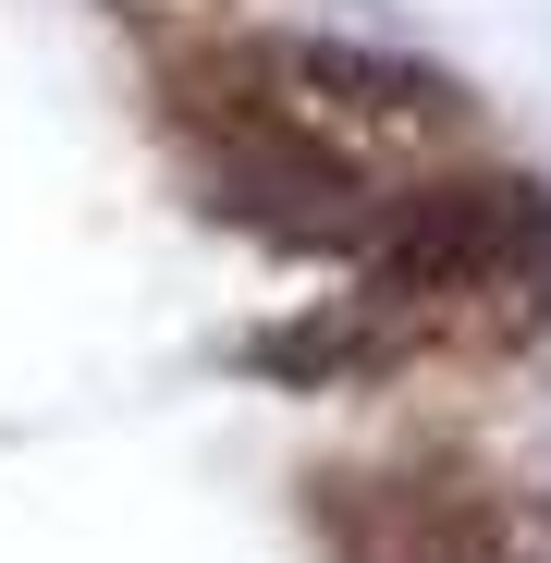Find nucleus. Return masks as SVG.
Segmentation results:
<instances>
[{
	"mask_svg": "<svg viewBox=\"0 0 551 563\" xmlns=\"http://www.w3.org/2000/svg\"><path fill=\"white\" fill-rule=\"evenodd\" d=\"M172 123L209 147L221 197H295L283 233L355 245L417 172L466 159V99L343 37H221L172 62Z\"/></svg>",
	"mask_w": 551,
	"mask_h": 563,
	"instance_id": "1",
	"label": "nucleus"
},
{
	"mask_svg": "<svg viewBox=\"0 0 551 563\" xmlns=\"http://www.w3.org/2000/svg\"><path fill=\"white\" fill-rule=\"evenodd\" d=\"M551 319V197L527 172H417L355 233V295L257 331L269 380H367L405 355H515Z\"/></svg>",
	"mask_w": 551,
	"mask_h": 563,
	"instance_id": "2",
	"label": "nucleus"
},
{
	"mask_svg": "<svg viewBox=\"0 0 551 563\" xmlns=\"http://www.w3.org/2000/svg\"><path fill=\"white\" fill-rule=\"evenodd\" d=\"M135 13H159V25H209V13H233V0H135Z\"/></svg>",
	"mask_w": 551,
	"mask_h": 563,
	"instance_id": "3",
	"label": "nucleus"
}]
</instances>
